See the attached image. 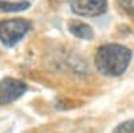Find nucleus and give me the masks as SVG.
<instances>
[{"label":"nucleus","instance_id":"f257e3e1","mask_svg":"<svg viewBox=\"0 0 134 133\" xmlns=\"http://www.w3.org/2000/svg\"><path fill=\"white\" fill-rule=\"evenodd\" d=\"M131 57V50L122 44H103L97 50L95 67L102 75L119 77L127 70Z\"/></svg>","mask_w":134,"mask_h":133},{"label":"nucleus","instance_id":"f03ea898","mask_svg":"<svg viewBox=\"0 0 134 133\" xmlns=\"http://www.w3.org/2000/svg\"><path fill=\"white\" fill-rule=\"evenodd\" d=\"M31 30V23L26 19H7L0 22V40L4 46L12 47L19 43Z\"/></svg>","mask_w":134,"mask_h":133},{"label":"nucleus","instance_id":"7ed1b4c3","mask_svg":"<svg viewBox=\"0 0 134 133\" xmlns=\"http://www.w3.org/2000/svg\"><path fill=\"white\" fill-rule=\"evenodd\" d=\"M27 90V85L15 78H4L0 81V106L8 105L20 98Z\"/></svg>","mask_w":134,"mask_h":133},{"label":"nucleus","instance_id":"20e7f679","mask_svg":"<svg viewBox=\"0 0 134 133\" xmlns=\"http://www.w3.org/2000/svg\"><path fill=\"white\" fill-rule=\"evenodd\" d=\"M71 9L79 16H98L106 12L107 0H71Z\"/></svg>","mask_w":134,"mask_h":133},{"label":"nucleus","instance_id":"39448f33","mask_svg":"<svg viewBox=\"0 0 134 133\" xmlns=\"http://www.w3.org/2000/svg\"><path fill=\"white\" fill-rule=\"evenodd\" d=\"M69 30L75 38H79L83 40H91L94 38L93 28L81 20H71L69 23Z\"/></svg>","mask_w":134,"mask_h":133},{"label":"nucleus","instance_id":"423d86ee","mask_svg":"<svg viewBox=\"0 0 134 133\" xmlns=\"http://www.w3.org/2000/svg\"><path fill=\"white\" fill-rule=\"evenodd\" d=\"M30 7L28 2H3L0 0V12H20Z\"/></svg>","mask_w":134,"mask_h":133},{"label":"nucleus","instance_id":"0eeeda50","mask_svg":"<svg viewBox=\"0 0 134 133\" xmlns=\"http://www.w3.org/2000/svg\"><path fill=\"white\" fill-rule=\"evenodd\" d=\"M113 133H134V118L127 120L125 123L119 124L118 126H115Z\"/></svg>","mask_w":134,"mask_h":133},{"label":"nucleus","instance_id":"6e6552de","mask_svg":"<svg viewBox=\"0 0 134 133\" xmlns=\"http://www.w3.org/2000/svg\"><path fill=\"white\" fill-rule=\"evenodd\" d=\"M118 4L126 15L134 19V0H118Z\"/></svg>","mask_w":134,"mask_h":133}]
</instances>
